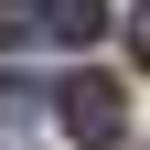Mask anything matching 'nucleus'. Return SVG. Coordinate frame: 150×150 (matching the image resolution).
<instances>
[{"label":"nucleus","mask_w":150,"mask_h":150,"mask_svg":"<svg viewBox=\"0 0 150 150\" xmlns=\"http://www.w3.org/2000/svg\"><path fill=\"white\" fill-rule=\"evenodd\" d=\"M0 43L22 54V43H43V22H32V0H0Z\"/></svg>","instance_id":"3"},{"label":"nucleus","mask_w":150,"mask_h":150,"mask_svg":"<svg viewBox=\"0 0 150 150\" xmlns=\"http://www.w3.org/2000/svg\"><path fill=\"white\" fill-rule=\"evenodd\" d=\"M54 118H64V139H86V150H107V139L129 129V97L107 86L97 64H86V75H64V86H54Z\"/></svg>","instance_id":"1"},{"label":"nucleus","mask_w":150,"mask_h":150,"mask_svg":"<svg viewBox=\"0 0 150 150\" xmlns=\"http://www.w3.org/2000/svg\"><path fill=\"white\" fill-rule=\"evenodd\" d=\"M129 43H139V64H150V0H139V22H129Z\"/></svg>","instance_id":"5"},{"label":"nucleus","mask_w":150,"mask_h":150,"mask_svg":"<svg viewBox=\"0 0 150 150\" xmlns=\"http://www.w3.org/2000/svg\"><path fill=\"white\" fill-rule=\"evenodd\" d=\"M32 22H43V43H97L107 0H32Z\"/></svg>","instance_id":"2"},{"label":"nucleus","mask_w":150,"mask_h":150,"mask_svg":"<svg viewBox=\"0 0 150 150\" xmlns=\"http://www.w3.org/2000/svg\"><path fill=\"white\" fill-rule=\"evenodd\" d=\"M32 107H43V97H32V75H0V129H22Z\"/></svg>","instance_id":"4"}]
</instances>
